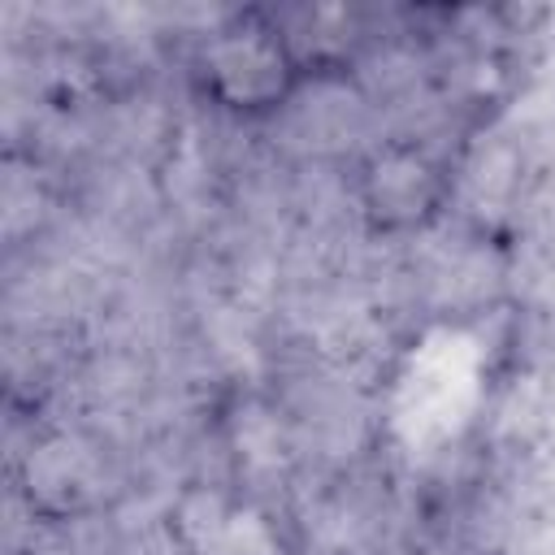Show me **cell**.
<instances>
[{"instance_id": "6da1fadb", "label": "cell", "mask_w": 555, "mask_h": 555, "mask_svg": "<svg viewBox=\"0 0 555 555\" xmlns=\"http://www.w3.org/2000/svg\"><path fill=\"white\" fill-rule=\"evenodd\" d=\"M308 52L282 26V17L264 9H243L221 17L191 56V74L199 95L234 117V121H269L278 117L308 82Z\"/></svg>"}, {"instance_id": "7a4b0ae2", "label": "cell", "mask_w": 555, "mask_h": 555, "mask_svg": "<svg viewBox=\"0 0 555 555\" xmlns=\"http://www.w3.org/2000/svg\"><path fill=\"white\" fill-rule=\"evenodd\" d=\"M356 212L373 234L408 238L429 230L451 199V169L447 160L421 139H382L360 152L351 169Z\"/></svg>"}]
</instances>
